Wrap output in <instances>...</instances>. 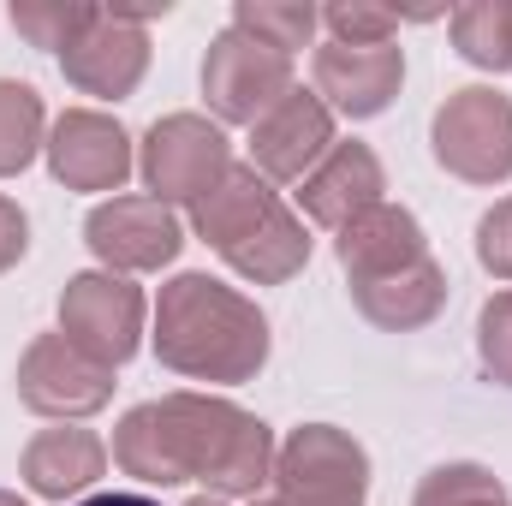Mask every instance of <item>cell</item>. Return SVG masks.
Listing matches in <instances>:
<instances>
[{"instance_id": "31", "label": "cell", "mask_w": 512, "mask_h": 506, "mask_svg": "<svg viewBox=\"0 0 512 506\" xmlns=\"http://www.w3.org/2000/svg\"><path fill=\"white\" fill-rule=\"evenodd\" d=\"M251 506H286V501H251Z\"/></svg>"}, {"instance_id": "24", "label": "cell", "mask_w": 512, "mask_h": 506, "mask_svg": "<svg viewBox=\"0 0 512 506\" xmlns=\"http://www.w3.org/2000/svg\"><path fill=\"white\" fill-rule=\"evenodd\" d=\"M477 364L489 381L512 387V292H495L477 310Z\"/></svg>"}, {"instance_id": "19", "label": "cell", "mask_w": 512, "mask_h": 506, "mask_svg": "<svg viewBox=\"0 0 512 506\" xmlns=\"http://www.w3.org/2000/svg\"><path fill=\"white\" fill-rule=\"evenodd\" d=\"M453 42L471 66L512 72V0H471L453 12Z\"/></svg>"}, {"instance_id": "9", "label": "cell", "mask_w": 512, "mask_h": 506, "mask_svg": "<svg viewBox=\"0 0 512 506\" xmlns=\"http://www.w3.org/2000/svg\"><path fill=\"white\" fill-rule=\"evenodd\" d=\"M18 399L36 417H90L114 399V364L90 358L66 334H36L18 358Z\"/></svg>"}, {"instance_id": "29", "label": "cell", "mask_w": 512, "mask_h": 506, "mask_svg": "<svg viewBox=\"0 0 512 506\" xmlns=\"http://www.w3.org/2000/svg\"><path fill=\"white\" fill-rule=\"evenodd\" d=\"M185 506H227V501H215V495H197V501H185Z\"/></svg>"}, {"instance_id": "21", "label": "cell", "mask_w": 512, "mask_h": 506, "mask_svg": "<svg viewBox=\"0 0 512 506\" xmlns=\"http://www.w3.org/2000/svg\"><path fill=\"white\" fill-rule=\"evenodd\" d=\"M233 24H239L245 36H256V42L280 48V54H298V48H310L322 12H316L310 0H239Z\"/></svg>"}, {"instance_id": "7", "label": "cell", "mask_w": 512, "mask_h": 506, "mask_svg": "<svg viewBox=\"0 0 512 506\" xmlns=\"http://www.w3.org/2000/svg\"><path fill=\"white\" fill-rule=\"evenodd\" d=\"M203 96H209L215 120L256 126L280 96H292V54L245 36L239 24H227L209 42V60H203Z\"/></svg>"}, {"instance_id": "22", "label": "cell", "mask_w": 512, "mask_h": 506, "mask_svg": "<svg viewBox=\"0 0 512 506\" xmlns=\"http://www.w3.org/2000/svg\"><path fill=\"white\" fill-rule=\"evenodd\" d=\"M90 18H96V6H66V0H18L12 6V30L30 48H54V54H66L90 30Z\"/></svg>"}, {"instance_id": "16", "label": "cell", "mask_w": 512, "mask_h": 506, "mask_svg": "<svg viewBox=\"0 0 512 506\" xmlns=\"http://www.w3.org/2000/svg\"><path fill=\"white\" fill-rule=\"evenodd\" d=\"M334 256H340L346 280L358 286V280H382V274H399V268L423 262V256H429V239H423V227H417L411 209H399V203H376V209H364L358 221L340 227Z\"/></svg>"}, {"instance_id": "14", "label": "cell", "mask_w": 512, "mask_h": 506, "mask_svg": "<svg viewBox=\"0 0 512 506\" xmlns=\"http://www.w3.org/2000/svg\"><path fill=\"white\" fill-rule=\"evenodd\" d=\"M405 84V54L393 42L358 48V42H322L316 48V96L328 114L346 120H376Z\"/></svg>"}, {"instance_id": "23", "label": "cell", "mask_w": 512, "mask_h": 506, "mask_svg": "<svg viewBox=\"0 0 512 506\" xmlns=\"http://www.w3.org/2000/svg\"><path fill=\"white\" fill-rule=\"evenodd\" d=\"M411 506H512V495L483 465H435Z\"/></svg>"}, {"instance_id": "8", "label": "cell", "mask_w": 512, "mask_h": 506, "mask_svg": "<svg viewBox=\"0 0 512 506\" xmlns=\"http://www.w3.org/2000/svg\"><path fill=\"white\" fill-rule=\"evenodd\" d=\"M143 292L131 286L126 274H108V268H90V274H72L66 292H60V334L72 346H84L90 358L102 364H126L131 352L143 346Z\"/></svg>"}, {"instance_id": "20", "label": "cell", "mask_w": 512, "mask_h": 506, "mask_svg": "<svg viewBox=\"0 0 512 506\" xmlns=\"http://www.w3.org/2000/svg\"><path fill=\"white\" fill-rule=\"evenodd\" d=\"M42 126H48L42 96L30 84H18V78H0V179L24 173L36 161V149H48Z\"/></svg>"}, {"instance_id": "17", "label": "cell", "mask_w": 512, "mask_h": 506, "mask_svg": "<svg viewBox=\"0 0 512 506\" xmlns=\"http://www.w3.org/2000/svg\"><path fill=\"white\" fill-rule=\"evenodd\" d=\"M18 477L42 501H72L96 489V477H108V441L96 429H42L18 459Z\"/></svg>"}, {"instance_id": "27", "label": "cell", "mask_w": 512, "mask_h": 506, "mask_svg": "<svg viewBox=\"0 0 512 506\" xmlns=\"http://www.w3.org/2000/svg\"><path fill=\"white\" fill-rule=\"evenodd\" d=\"M24 251H30V221H24V209L12 197H0V274L12 262H24Z\"/></svg>"}, {"instance_id": "11", "label": "cell", "mask_w": 512, "mask_h": 506, "mask_svg": "<svg viewBox=\"0 0 512 506\" xmlns=\"http://www.w3.org/2000/svg\"><path fill=\"white\" fill-rule=\"evenodd\" d=\"M328 149H334V114L322 96L298 84L251 126V167L268 185H304Z\"/></svg>"}, {"instance_id": "1", "label": "cell", "mask_w": 512, "mask_h": 506, "mask_svg": "<svg viewBox=\"0 0 512 506\" xmlns=\"http://www.w3.org/2000/svg\"><path fill=\"white\" fill-rule=\"evenodd\" d=\"M114 465L173 489V483H203L215 501L256 495L274 477V435L233 399L209 393H161L149 405H131L114 429Z\"/></svg>"}, {"instance_id": "26", "label": "cell", "mask_w": 512, "mask_h": 506, "mask_svg": "<svg viewBox=\"0 0 512 506\" xmlns=\"http://www.w3.org/2000/svg\"><path fill=\"white\" fill-rule=\"evenodd\" d=\"M477 262H483L495 280H512V197H501V203L477 221Z\"/></svg>"}, {"instance_id": "25", "label": "cell", "mask_w": 512, "mask_h": 506, "mask_svg": "<svg viewBox=\"0 0 512 506\" xmlns=\"http://www.w3.org/2000/svg\"><path fill=\"white\" fill-rule=\"evenodd\" d=\"M322 18H328L334 42H358V48L393 42V30L405 24V12H393V6H364V0H340V6H328Z\"/></svg>"}, {"instance_id": "30", "label": "cell", "mask_w": 512, "mask_h": 506, "mask_svg": "<svg viewBox=\"0 0 512 506\" xmlns=\"http://www.w3.org/2000/svg\"><path fill=\"white\" fill-rule=\"evenodd\" d=\"M0 506H24V501H18V495H6V489H0Z\"/></svg>"}, {"instance_id": "18", "label": "cell", "mask_w": 512, "mask_h": 506, "mask_svg": "<svg viewBox=\"0 0 512 506\" xmlns=\"http://www.w3.org/2000/svg\"><path fill=\"white\" fill-rule=\"evenodd\" d=\"M352 304H358L376 328H387V334H411V328H423V322L441 316V304H447V268H441L435 256H423V262H411V268H399V274L358 280V286H352Z\"/></svg>"}, {"instance_id": "28", "label": "cell", "mask_w": 512, "mask_h": 506, "mask_svg": "<svg viewBox=\"0 0 512 506\" xmlns=\"http://www.w3.org/2000/svg\"><path fill=\"white\" fill-rule=\"evenodd\" d=\"M78 506H161V501H149V495H126V489H108V495H90V501H78Z\"/></svg>"}, {"instance_id": "15", "label": "cell", "mask_w": 512, "mask_h": 506, "mask_svg": "<svg viewBox=\"0 0 512 506\" xmlns=\"http://www.w3.org/2000/svg\"><path fill=\"white\" fill-rule=\"evenodd\" d=\"M382 191H387V173H382V161H376V149L370 143H334L316 161V173L304 179L298 209H304V221L340 233L346 221H358L364 209H376Z\"/></svg>"}, {"instance_id": "2", "label": "cell", "mask_w": 512, "mask_h": 506, "mask_svg": "<svg viewBox=\"0 0 512 506\" xmlns=\"http://www.w3.org/2000/svg\"><path fill=\"white\" fill-rule=\"evenodd\" d=\"M155 358L185 381L239 387L268 364V316L209 274H173L155 298Z\"/></svg>"}, {"instance_id": "4", "label": "cell", "mask_w": 512, "mask_h": 506, "mask_svg": "<svg viewBox=\"0 0 512 506\" xmlns=\"http://www.w3.org/2000/svg\"><path fill=\"white\" fill-rule=\"evenodd\" d=\"M274 483L286 506H364L370 453L334 423H304L274 447Z\"/></svg>"}, {"instance_id": "10", "label": "cell", "mask_w": 512, "mask_h": 506, "mask_svg": "<svg viewBox=\"0 0 512 506\" xmlns=\"http://www.w3.org/2000/svg\"><path fill=\"white\" fill-rule=\"evenodd\" d=\"M84 239L108 262V274H155V268H167L179 256L185 227L155 197H108V203L90 209Z\"/></svg>"}, {"instance_id": "6", "label": "cell", "mask_w": 512, "mask_h": 506, "mask_svg": "<svg viewBox=\"0 0 512 506\" xmlns=\"http://www.w3.org/2000/svg\"><path fill=\"white\" fill-rule=\"evenodd\" d=\"M137 167H143L149 197L173 209V203H203L227 179L233 149H227V131L215 126V120H203V114H167V120L149 126Z\"/></svg>"}, {"instance_id": "12", "label": "cell", "mask_w": 512, "mask_h": 506, "mask_svg": "<svg viewBox=\"0 0 512 506\" xmlns=\"http://www.w3.org/2000/svg\"><path fill=\"white\" fill-rule=\"evenodd\" d=\"M143 66H149V36H143V24L131 18L126 6H96L90 30L60 54L66 84H78L84 96H102V102L131 96Z\"/></svg>"}, {"instance_id": "3", "label": "cell", "mask_w": 512, "mask_h": 506, "mask_svg": "<svg viewBox=\"0 0 512 506\" xmlns=\"http://www.w3.org/2000/svg\"><path fill=\"white\" fill-rule=\"evenodd\" d=\"M191 227L233 274H245L256 286H280V280H292L310 262L304 221L280 203V191L256 173L251 161H233L227 179L203 203H191Z\"/></svg>"}, {"instance_id": "13", "label": "cell", "mask_w": 512, "mask_h": 506, "mask_svg": "<svg viewBox=\"0 0 512 506\" xmlns=\"http://www.w3.org/2000/svg\"><path fill=\"white\" fill-rule=\"evenodd\" d=\"M48 167L66 191H120L137 155H131V137L120 120L96 108H66L48 131Z\"/></svg>"}, {"instance_id": "5", "label": "cell", "mask_w": 512, "mask_h": 506, "mask_svg": "<svg viewBox=\"0 0 512 506\" xmlns=\"http://www.w3.org/2000/svg\"><path fill=\"white\" fill-rule=\"evenodd\" d=\"M435 161L465 185H501L512 179V102L489 84L453 90L435 108Z\"/></svg>"}]
</instances>
